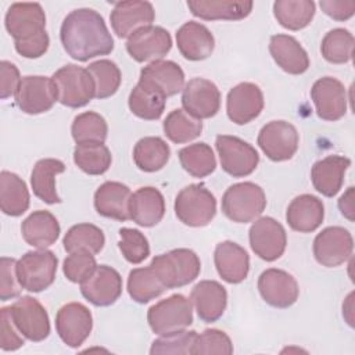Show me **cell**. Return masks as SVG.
<instances>
[{
    "instance_id": "obj_15",
    "label": "cell",
    "mask_w": 355,
    "mask_h": 355,
    "mask_svg": "<svg viewBox=\"0 0 355 355\" xmlns=\"http://www.w3.org/2000/svg\"><path fill=\"white\" fill-rule=\"evenodd\" d=\"M354 250L351 233L341 226L324 227L313 240L315 259L326 268H336L344 263Z\"/></svg>"
},
{
    "instance_id": "obj_43",
    "label": "cell",
    "mask_w": 355,
    "mask_h": 355,
    "mask_svg": "<svg viewBox=\"0 0 355 355\" xmlns=\"http://www.w3.org/2000/svg\"><path fill=\"white\" fill-rule=\"evenodd\" d=\"M62 244L68 254L78 250L98 254L105 244V237L98 226L92 223H78L68 229L62 239Z\"/></svg>"
},
{
    "instance_id": "obj_53",
    "label": "cell",
    "mask_w": 355,
    "mask_h": 355,
    "mask_svg": "<svg viewBox=\"0 0 355 355\" xmlns=\"http://www.w3.org/2000/svg\"><path fill=\"white\" fill-rule=\"evenodd\" d=\"M0 97L6 100L11 96H15L22 80L15 64L3 60L0 62Z\"/></svg>"
},
{
    "instance_id": "obj_20",
    "label": "cell",
    "mask_w": 355,
    "mask_h": 355,
    "mask_svg": "<svg viewBox=\"0 0 355 355\" xmlns=\"http://www.w3.org/2000/svg\"><path fill=\"white\" fill-rule=\"evenodd\" d=\"M155 19V11L150 1L126 0L114 4L110 21L118 37H130L136 31L150 26Z\"/></svg>"
},
{
    "instance_id": "obj_27",
    "label": "cell",
    "mask_w": 355,
    "mask_h": 355,
    "mask_svg": "<svg viewBox=\"0 0 355 355\" xmlns=\"http://www.w3.org/2000/svg\"><path fill=\"white\" fill-rule=\"evenodd\" d=\"M351 159L343 155H327L316 161L311 169V180L316 191L324 197H334L344 183V175Z\"/></svg>"
},
{
    "instance_id": "obj_35",
    "label": "cell",
    "mask_w": 355,
    "mask_h": 355,
    "mask_svg": "<svg viewBox=\"0 0 355 355\" xmlns=\"http://www.w3.org/2000/svg\"><path fill=\"white\" fill-rule=\"evenodd\" d=\"M0 207L8 216H19L29 208V190L26 183L15 173H0Z\"/></svg>"
},
{
    "instance_id": "obj_48",
    "label": "cell",
    "mask_w": 355,
    "mask_h": 355,
    "mask_svg": "<svg viewBox=\"0 0 355 355\" xmlns=\"http://www.w3.org/2000/svg\"><path fill=\"white\" fill-rule=\"evenodd\" d=\"M197 337V331L194 330H180L169 334H164L159 338L154 340L150 348V354H180L187 355L191 354V348L194 340Z\"/></svg>"
},
{
    "instance_id": "obj_6",
    "label": "cell",
    "mask_w": 355,
    "mask_h": 355,
    "mask_svg": "<svg viewBox=\"0 0 355 355\" xmlns=\"http://www.w3.org/2000/svg\"><path fill=\"white\" fill-rule=\"evenodd\" d=\"M175 214L186 226H207L216 215V198L202 183L189 184L175 198Z\"/></svg>"
},
{
    "instance_id": "obj_12",
    "label": "cell",
    "mask_w": 355,
    "mask_h": 355,
    "mask_svg": "<svg viewBox=\"0 0 355 355\" xmlns=\"http://www.w3.org/2000/svg\"><path fill=\"white\" fill-rule=\"evenodd\" d=\"M248 239L255 255L266 262L279 259L287 245V234L283 225L270 216L255 219L250 227Z\"/></svg>"
},
{
    "instance_id": "obj_47",
    "label": "cell",
    "mask_w": 355,
    "mask_h": 355,
    "mask_svg": "<svg viewBox=\"0 0 355 355\" xmlns=\"http://www.w3.org/2000/svg\"><path fill=\"white\" fill-rule=\"evenodd\" d=\"M119 243L118 247L123 258L133 263H141L150 255V244L147 237L137 229L122 227L119 230Z\"/></svg>"
},
{
    "instance_id": "obj_29",
    "label": "cell",
    "mask_w": 355,
    "mask_h": 355,
    "mask_svg": "<svg viewBox=\"0 0 355 355\" xmlns=\"http://www.w3.org/2000/svg\"><path fill=\"white\" fill-rule=\"evenodd\" d=\"M129 215L139 226H155L165 215V200L162 193L151 186L137 189L130 196Z\"/></svg>"
},
{
    "instance_id": "obj_49",
    "label": "cell",
    "mask_w": 355,
    "mask_h": 355,
    "mask_svg": "<svg viewBox=\"0 0 355 355\" xmlns=\"http://www.w3.org/2000/svg\"><path fill=\"white\" fill-rule=\"evenodd\" d=\"M193 355H209V354H233V344L230 337L218 329H207L201 334H197L193 348Z\"/></svg>"
},
{
    "instance_id": "obj_54",
    "label": "cell",
    "mask_w": 355,
    "mask_h": 355,
    "mask_svg": "<svg viewBox=\"0 0 355 355\" xmlns=\"http://www.w3.org/2000/svg\"><path fill=\"white\" fill-rule=\"evenodd\" d=\"M320 8L326 15L336 21H347L355 12V1L345 0V1H331V0H322Z\"/></svg>"
},
{
    "instance_id": "obj_46",
    "label": "cell",
    "mask_w": 355,
    "mask_h": 355,
    "mask_svg": "<svg viewBox=\"0 0 355 355\" xmlns=\"http://www.w3.org/2000/svg\"><path fill=\"white\" fill-rule=\"evenodd\" d=\"M87 71L90 72L96 85V98L103 100L114 96L122 80V73L118 65L111 60H97L89 64Z\"/></svg>"
},
{
    "instance_id": "obj_39",
    "label": "cell",
    "mask_w": 355,
    "mask_h": 355,
    "mask_svg": "<svg viewBox=\"0 0 355 355\" xmlns=\"http://www.w3.org/2000/svg\"><path fill=\"white\" fill-rule=\"evenodd\" d=\"M73 162L87 175H103L110 169L112 155L104 143H80L73 150Z\"/></svg>"
},
{
    "instance_id": "obj_11",
    "label": "cell",
    "mask_w": 355,
    "mask_h": 355,
    "mask_svg": "<svg viewBox=\"0 0 355 355\" xmlns=\"http://www.w3.org/2000/svg\"><path fill=\"white\" fill-rule=\"evenodd\" d=\"M8 308L17 329L26 340L39 343L49 337V313L36 298L31 295H22Z\"/></svg>"
},
{
    "instance_id": "obj_17",
    "label": "cell",
    "mask_w": 355,
    "mask_h": 355,
    "mask_svg": "<svg viewBox=\"0 0 355 355\" xmlns=\"http://www.w3.org/2000/svg\"><path fill=\"white\" fill-rule=\"evenodd\" d=\"M258 291L262 300L273 308H288L300 295L297 280L283 269L269 268L258 277Z\"/></svg>"
},
{
    "instance_id": "obj_30",
    "label": "cell",
    "mask_w": 355,
    "mask_h": 355,
    "mask_svg": "<svg viewBox=\"0 0 355 355\" xmlns=\"http://www.w3.org/2000/svg\"><path fill=\"white\" fill-rule=\"evenodd\" d=\"M132 191L121 182H104L94 193V208L98 215L125 222L130 219L129 201Z\"/></svg>"
},
{
    "instance_id": "obj_42",
    "label": "cell",
    "mask_w": 355,
    "mask_h": 355,
    "mask_svg": "<svg viewBox=\"0 0 355 355\" xmlns=\"http://www.w3.org/2000/svg\"><path fill=\"white\" fill-rule=\"evenodd\" d=\"M165 100L164 96L139 82L130 92L128 104L133 115L146 121H155L165 111Z\"/></svg>"
},
{
    "instance_id": "obj_13",
    "label": "cell",
    "mask_w": 355,
    "mask_h": 355,
    "mask_svg": "<svg viewBox=\"0 0 355 355\" xmlns=\"http://www.w3.org/2000/svg\"><path fill=\"white\" fill-rule=\"evenodd\" d=\"M92 329V312L80 302H68L55 315V330L62 343L71 348L80 347L90 336Z\"/></svg>"
},
{
    "instance_id": "obj_37",
    "label": "cell",
    "mask_w": 355,
    "mask_h": 355,
    "mask_svg": "<svg viewBox=\"0 0 355 355\" xmlns=\"http://www.w3.org/2000/svg\"><path fill=\"white\" fill-rule=\"evenodd\" d=\"M312 0H277L273 3V14L277 22L290 31L306 28L315 17Z\"/></svg>"
},
{
    "instance_id": "obj_51",
    "label": "cell",
    "mask_w": 355,
    "mask_h": 355,
    "mask_svg": "<svg viewBox=\"0 0 355 355\" xmlns=\"http://www.w3.org/2000/svg\"><path fill=\"white\" fill-rule=\"evenodd\" d=\"M17 259L1 257L0 259V300L8 301L21 294V283L17 273Z\"/></svg>"
},
{
    "instance_id": "obj_18",
    "label": "cell",
    "mask_w": 355,
    "mask_h": 355,
    "mask_svg": "<svg viewBox=\"0 0 355 355\" xmlns=\"http://www.w3.org/2000/svg\"><path fill=\"white\" fill-rule=\"evenodd\" d=\"M311 98L318 116L324 121H338L347 112V89L333 76L318 79L311 89Z\"/></svg>"
},
{
    "instance_id": "obj_22",
    "label": "cell",
    "mask_w": 355,
    "mask_h": 355,
    "mask_svg": "<svg viewBox=\"0 0 355 355\" xmlns=\"http://www.w3.org/2000/svg\"><path fill=\"white\" fill-rule=\"evenodd\" d=\"M263 110V94L258 85L241 82L232 87L226 97V112L236 125H245Z\"/></svg>"
},
{
    "instance_id": "obj_44",
    "label": "cell",
    "mask_w": 355,
    "mask_h": 355,
    "mask_svg": "<svg viewBox=\"0 0 355 355\" xmlns=\"http://www.w3.org/2000/svg\"><path fill=\"white\" fill-rule=\"evenodd\" d=\"M72 139L80 143H104L108 135V125L104 116L94 111H86L73 118L71 126Z\"/></svg>"
},
{
    "instance_id": "obj_36",
    "label": "cell",
    "mask_w": 355,
    "mask_h": 355,
    "mask_svg": "<svg viewBox=\"0 0 355 355\" xmlns=\"http://www.w3.org/2000/svg\"><path fill=\"white\" fill-rule=\"evenodd\" d=\"M171 157L166 141L158 136L140 139L133 148V161L143 172H157L162 169Z\"/></svg>"
},
{
    "instance_id": "obj_21",
    "label": "cell",
    "mask_w": 355,
    "mask_h": 355,
    "mask_svg": "<svg viewBox=\"0 0 355 355\" xmlns=\"http://www.w3.org/2000/svg\"><path fill=\"white\" fill-rule=\"evenodd\" d=\"M82 295L96 306H110L122 294V277L108 265H97L96 270L80 283Z\"/></svg>"
},
{
    "instance_id": "obj_19",
    "label": "cell",
    "mask_w": 355,
    "mask_h": 355,
    "mask_svg": "<svg viewBox=\"0 0 355 355\" xmlns=\"http://www.w3.org/2000/svg\"><path fill=\"white\" fill-rule=\"evenodd\" d=\"M172 49V37L162 26H146L136 31L126 42V51L137 61L162 60Z\"/></svg>"
},
{
    "instance_id": "obj_25",
    "label": "cell",
    "mask_w": 355,
    "mask_h": 355,
    "mask_svg": "<svg viewBox=\"0 0 355 355\" xmlns=\"http://www.w3.org/2000/svg\"><path fill=\"white\" fill-rule=\"evenodd\" d=\"M197 315L207 323L216 322L225 312L227 305V291L216 280H201L190 293Z\"/></svg>"
},
{
    "instance_id": "obj_33",
    "label": "cell",
    "mask_w": 355,
    "mask_h": 355,
    "mask_svg": "<svg viewBox=\"0 0 355 355\" xmlns=\"http://www.w3.org/2000/svg\"><path fill=\"white\" fill-rule=\"evenodd\" d=\"M61 227L57 218L49 211H33L21 225V233L24 240L35 248H47L53 245Z\"/></svg>"
},
{
    "instance_id": "obj_55",
    "label": "cell",
    "mask_w": 355,
    "mask_h": 355,
    "mask_svg": "<svg viewBox=\"0 0 355 355\" xmlns=\"http://www.w3.org/2000/svg\"><path fill=\"white\" fill-rule=\"evenodd\" d=\"M338 208L347 219L354 220V187L352 186L348 187V190L340 197Z\"/></svg>"
},
{
    "instance_id": "obj_50",
    "label": "cell",
    "mask_w": 355,
    "mask_h": 355,
    "mask_svg": "<svg viewBox=\"0 0 355 355\" xmlns=\"http://www.w3.org/2000/svg\"><path fill=\"white\" fill-rule=\"evenodd\" d=\"M97 268L94 254L86 250H78L71 252L62 265L65 277L72 283H83Z\"/></svg>"
},
{
    "instance_id": "obj_32",
    "label": "cell",
    "mask_w": 355,
    "mask_h": 355,
    "mask_svg": "<svg viewBox=\"0 0 355 355\" xmlns=\"http://www.w3.org/2000/svg\"><path fill=\"white\" fill-rule=\"evenodd\" d=\"M187 7L194 17L205 21H239L251 14L254 3L244 0H189Z\"/></svg>"
},
{
    "instance_id": "obj_40",
    "label": "cell",
    "mask_w": 355,
    "mask_h": 355,
    "mask_svg": "<svg viewBox=\"0 0 355 355\" xmlns=\"http://www.w3.org/2000/svg\"><path fill=\"white\" fill-rule=\"evenodd\" d=\"M162 128L165 136L171 141L182 144L189 143L201 135L202 122L186 112L183 108H176L166 115Z\"/></svg>"
},
{
    "instance_id": "obj_8",
    "label": "cell",
    "mask_w": 355,
    "mask_h": 355,
    "mask_svg": "<svg viewBox=\"0 0 355 355\" xmlns=\"http://www.w3.org/2000/svg\"><path fill=\"white\" fill-rule=\"evenodd\" d=\"M58 259L53 251L39 248L25 252L17 262V273L22 288L31 293H40L49 288L57 273Z\"/></svg>"
},
{
    "instance_id": "obj_7",
    "label": "cell",
    "mask_w": 355,
    "mask_h": 355,
    "mask_svg": "<svg viewBox=\"0 0 355 355\" xmlns=\"http://www.w3.org/2000/svg\"><path fill=\"white\" fill-rule=\"evenodd\" d=\"M147 322L158 336L184 330L193 323L191 301L182 294H172L150 306Z\"/></svg>"
},
{
    "instance_id": "obj_34",
    "label": "cell",
    "mask_w": 355,
    "mask_h": 355,
    "mask_svg": "<svg viewBox=\"0 0 355 355\" xmlns=\"http://www.w3.org/2000/svg\"><path fill=\"white\" fill-rule=\"evenodd\" d=\"M65 171V164L55 158L39 159L31 173V186L33 194L46 204L61 202L55 190V176Z\"/></svg>"
},
{
    "instance_id": "obj_26",
    "label": "cell",
    "mask_w": 355,
    "mask_h": 355,
    "mask_svg": "<svg viewBox=\"0 0 355 355\" xmlns=\"http://www.w3.org/2000/svg\"><path fill=\"white\" fill-rule=\"evenodd\" d=\"M176 44L186 60L201 61L212 54L215 49V39L205 25L189 21L178 29Z\"/></svg>"
},
{
    "instance_id": "obj_3",
    "label": "cell",
    "mask_w": 355,
    "mask_h": 355,
    "mask_svg": "<svg viewBox=\"0 0 355 355\" xmlns=\"http://www.w3.org/2000/svg\"><path fill=\"white\" fill-rule=\"evenodd\" d=\"M166 290L194 282L201 270L198 255L189 248H175L153 258L151 263Z\"/></svg>"
},
{
    "instance_id": "obj_5",
    "label": "cell",
    "mask_w": 355,
    "mask_h": 355,
    "mask_svg": "<svg viewBox=\"0 0 355 355\" xmlns=\"http://www.w3.org/2000/svg\"><path fill=\"white\" fill-rule=\"evenodd\" d=\"M266 208V196L261 186L252 182L232 184L222 197V212L236 223L255 220Z\"/></svg>"
},
{
    "instance_id": "obj_24",
    "label": "cell",
    "mask_w": 355,
    "mask_h": 355,
    "mask_svg": "<svg viewBox=\"0 0 355 355\" xmlns=\"http://www.w3.org/2000/svg\"><path fill=\"white\" fill-rule=\"evenodd\" d=\"M214 263L218 275L230 284L241 283L250 272L248 252L234 241L226 240L216 244Z\"/></svg>"
},
{
    "instance_id": "obj_52",
    "label": "cell",
    "mask_w": 355,
    "mask_h": 355,
    "mask_svg": "<svg viewBox=\"0 0 355 355\" xmlns=\"http://www.w3.org/2000/svg\"><path fill=\"white\" fill-rule=\"evenodd\" d=\"M1 322H0V348L3 351H15L24 345V336L21 331L17 329L11 313L10 308L4 306L1 308L0 312Z\"/></svg>"
},
{
    "instance_id": "obj_10",
    "label": "cell",
    "mask_w": 355,
    "mask_h": 355,
    "mask_svg": "<svg viewBox=\"0 0 355 355\" xmlns=\"http://www.w3.org/2000/svg\"><path fill=\"white\" fill-rule=\"evenodd\" d=\"M258 146L275 162L293 158L298 150L300 136L294 125L287 121H270L258 133Z\"/></svg>"
},
{
    "instance_id": "obj_23",
    "label": "cell",
    "mask_w": 355,
    "mask_h": 355,
    "mask_svg": "<svg viewBox=\"0 0 355 355\" xmlns=\"http://www.w3.org/2000/svg\"><path fill=\"white\" fill-rule=\"evenodd\" d=\"M139 82L168 98L183 90L184 72L175 61L157 60L140 71Z\"/></svg>"
},
{
    "instance_id": "obj_31",
    "label": "cell",
    "mask_w": 355,
    "mask_h": 355,
    "mask_svg": "<svg viewBox=\"0 0 355 355\" xmlns=\"http://www.w3.org/2000/svg\"><path fill=\"white\" fill-rule=\"evenodd\" d=\"M324 205L322 200L312 194L295 197L287 207L286 220L288 226L300 233L315 232L323 222Z\"/></svg>"
},
{
    "instance_id": "obj_16",
    "label": "cell",
    "mask_w": 355,
    "mask_h": 355,
    "mask_svg": "<svg viewBox=\"0 0 355 355\" xmlns=\"http://www.w3.org/2000/svg\"><path fill=\"white\" fill-rule=\"evenodd\" d=\"M182 105L197 119L212 118L220 108V92L209 79L193 78L183 87Z\"/></svg>"
},
{
    "instance_id": "obj_38",
    "label": "cell",
    "mask_w": 355,
    "mask_h": 355,
    "mask_svg": "<svg viewBox=\"0 0 355 355\" xmlns=\"http://www.w3.org/2000/svg\"><path fill=\"white\" fill-rule=\"evenodd\" d=\"M165 290V286L161 283L151 265L136 268L129 272L128 293L133 301L139 304H147L151 300L159 297Z\"/></svg>"
},
{
    "instance_id": "obj_1",
    "label": "cell",
    "mask_w": 355,
    "mask_h": 355,
    "mask_svg": "<svg viewBox=\"0 0 355 355\" xmlns=\"http://www.w3.org/2000/svg\"><path fill=\"white\" fill-rule=\"evenodd\" d=\"M60 39L67 54L82 62L114 50V39L104 18L92 8L71 11L61 24Z\"/></svg>"
},
{
    "instance_id": "obj_28",
    "label": "cell",
    "mask_w": 355,
    "mask_h": 355,
    "mask_svg": "<svg viewBox=\"0 0 355 355\" xmlns=\"http://www.w3.org/2000/svg\"><path fill=\"white\" fill-rule=\"evenodd\" d=\"M269 53L275 62L287 73L301 75L309 68V57L300 42L284 33L270 36Z\"/></svg>"
},
{
    "instance_id": "obj_41",
    "label": "cell",
    "mask_w": 355,
    "mask_h": 355,
    "mask_svg": "<svg viewBox=\"0 0 355 355\" xmlns=\"http://www.w3.org/2000/svg\"><path fill=\"white\" fill-rule=\"evenodd\" d=\"M180 165L193 178H205L216 168L214 151L207 143H194L183 147L178 153Z\"/></svg>"
},
{
    "instance_id": "obj_14",
    "label": "cell",
    "mask_w": 355,
    "mask_h": 355,
    "mask_svg": "<svg viewBox=\"0 0 355 355\" xmlns=\"http://www.w3.org/2000/svg\"><path fill=\"white\" fill-rule=\"evenodd\" d=\"M57 101V93L51 78L40 75L24 76L15 93L17 107L29 115H37L51 110Z\"/></svg>"
},
{
    "instance_id": "obj_45",
    "label": "cell",
    "mask_w": 355,
    "mask_h": 355,
    "mask_svg": "<svg viewBox=\"0 0 355 355\" xmlns=\"http://www.w3.org/2000/svg\"><path fill=\"white\" fill-rule=\"evenodd\" d=\"M320 51L323 58L331 64H345L351 61L354 53V36L348 29L334 28L322 39Z\"/></svg>"
},
{
    "instance_id": "obj_9",
    "label": "cell",
    "mask_w": 355,
    "mask_h": 355,
    "mask_svg": "<svg viewBox=\"0 0 355 355\" xmlns=\"http://www.w3.org/2000/svg\"><path fill=\"white\" fill-rule=\"evenodd\" d=\"M215 147L222 169L233 178L248 176L258 166V151L240 137L219 135L215 139Z\"/></svg>"
},
{
    "instance_id": "obj_4",
    "label": "cell",
    "mask_w": 355,
    "mask_h": 355,
    "mask_svg": "<svg viewBox=\"0 0 355 355\" xmlns=\"http://www.w3.org/2000/svg\"><path fill=\"white\" fill-rule=\"evenodd\" d=\"M57 101L69 108L85 107L96 97V85L87 68L67 64L51 76Z\"/></svg>"
},
{
    "instance_id": "obj_2",
    "label": "cell",
    "mask_w": 355,
    "mask_h": 355,
    "mask_svg": "<svg viewBox=\"0 0 355 355\" xmlns=\"http://www.w3.org/2000/svg\"><path fill=\"white\" fill-rule=\"evenodd\" d=\"M4 24L19 55L39 58L49 50L46 14L39 3L11 4L6 12Z\"/></svg>"
}]
</instances>
